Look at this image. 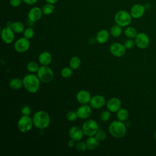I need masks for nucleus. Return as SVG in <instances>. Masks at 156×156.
<instances>
[{
    "label": "nucleus",
    "instance_id": "4c0bfd02",
    "mask_svg": "<svg viewBox=\"0 0 156 156\" xmlns=\"http://www.w3.org/2000/svg\"><path fill=\"white\" fill-rule=\"evenodd\" d=\"M23 0H10V5L13 7H17L20 6Z\"/></svg>",
    "mask_w": 156,
    "mask_h": 156
},
{
    "label": "nucleus",
    "instance_id": "412c9836",
    "mask_svg": "<svg viewBox=\"0 0 156 156\" xmlns=\"http://www.w3.org/2000/svg\"><path fill=\"white\" fill-rule=\"evenodd\" d=\"M7 26L11 27L15 34H21L23 32L25 29L24 24L20 21L10 22V24H8Z\"/></svg>",
    "mask_w": 156,
    "mask_h": 156
},
{
    "label": "nucleus",
    "instance_id": "6ab92c4d",
    "mask_svg": "<svg viewBox=\"0 0 156 156\" xmlns=\"http://www.w3.org/2000/svg\"><path fill=\"white\" fill-rule=\"evenodd\" d=\"M38 62L41 65L48 66L52 62V57L50 52L48 51H43L38 55Z\"/></svg>",
    "mask_w": 156,
    "mask_h": 156
},
{
    "label": "nucleus",
    "instance_id": "0eeeda50",
    "mask_svg": "<svg viewBox=\"0 0 156 156\" xmlns=\"http://www.w3.org/2000/svg\"><path fill=\"white\" fill-rule=\"evenodd\" d=\"M33 125L32 118L29 115H23L18 121L17 128L21 133H27L31 130Z\"/></svg>",
    "mask_w": 156,
    "mask_h": 156
},
{
    "label": "nucleus",
    "instance_id": "ea45409f",
    "mask_svg": "<svg viewBox=\"0 0 156 156\" xmlns=\"http://www.w3.org/2000/svg\"><path fill=\"white\" fill-rule=\"evenodd\" d=\"M75 141L74 140H72V139H70L69 141H68V147H74V146H75Z\"/></svg>",
    "mask_w": 156,
    "mask_h": 156
},
{
    "label": "nucleus",
    "instance_id": "f03ea898",
    "mask_svg": "<svg viewBox=\"0 0 156 156\" xmlns=\"http://www.w3.org/2000/svg\"><path fill=\"white\" fill-rule=\"evenodd\" d=\"M32 120L34 126L39 129L47 128L51 122L49 115L44 110L36 112L33 115Z\"/></svg>",
    "mask_w": 156,
    "mask_h": 156
},
{
    "label": "nucleus",
    "instance_id": "f3484780",
    "mask_svg": "<svg viewBox=\"0 0 156 156\" xmlns=\"http://www.w3.org/2000/svg\"><path fill=\"white\" fill-rule=\"evenodd\" d=\"M122 107V102L118 98H112L107 102V110L110 112H117Z\"/></svg>",
    "mask_w": 156,
    "mask_h": 156
},
{
    "label": "nucleus",
    "instance_id": "423d86ee",
    "mask_svg": "<svg viewBox=\"0 0 156 156\" xmlns=\"http://www.w3.org/2000/svg\"><path fill=\"white\" fill-rule=\"evenodd\" d=\"M82 129L87 136H94L99 130L98 122L93 119H88L82 124Z\"/></svg>",
    "mask_w": 156,
    "mask_h": 156
},
{
    "label": "nucleus",
    "instance_id": "f704fd0d",
    "mask_svg": "<svg viewBox=\"0 0 156 156\" xmlns=\"http://www.w3.org/2000/svg\"><path fill=\"white\" fill-rule=\"evenodd\" d=\"M94 136L96 138V139L100 142L104 141L106 138V133L104 130H99Z\"/></svg>",
    "mask_w": 156,
    "mask_h": 156
},
{
    "label": "nucleus",
    "instance_id": "1a4fd4ad",
    "mask_svg": "<svg viewBox=\"0 0 156 156\" xmlns=\"http://www.w3.org/2000/svg\"><path fill=\"white\" fill-rule=\"evenodd\" d=\"M1 37L2 41L5 44L12 43L15 39V32L11 27L7 26L2 29Z\"/></svg>",
    "mask_w": 156,
    "mask_h": 156
},
{
    "label": "nucleus",
    "instance_id": "ddd939ff",
    "mask_svg": "<svg viewBox=\"0 0 156 156\" xmlns=\"http://www.w3.org/2000/svg\"><path fill=\"white\" fill-rule=\"evenodd\" d=\"M68 135L70 139H72L75 141H79L83 138L84 133L82 128L74 126L69 129Z\"/></svg>",
    "mask_w": 156,
    "mask_h": 156
},
{
    "label": "nucleus",
    "instance_id": "7c9ffc66",
    "mask_svg": "<svg viewBox=\"0 0 156 156\" xmlns=\"http://www.w3.org/2000/svg\"><path fill=\"white\" fill-rule=\"evenodd\" d=\"M110 116H111V112L107 110H104L101 113L99 118L101 121L106 122L110 119Z\"/></svg>",
    "mask_w": 156,
    "mask_h": 156
},
{
    "label": "nucleus",
    "instance_id": "4468645a",
    "mask_svg": "<svg viewBox=\"0 0 156 156\" xmlns=\"http://www.w3.org/2000/svg\"><path fill=\"white\" fill-rule=\"evenodd\" d=\"M145 7L144 5L137 3L134 4L130 9V13L134 19H139L141 18L145 12Z\"/></svg>",
    "mask_w": 156,
    "mask_h": 156
},
{
    "label": "nucleus",
    "instance_id": "a19ab883",
    "mask_svg": "<svg viewBox=\"0 0 156 156\" xmlns=\"http://www.w3.org/2000/svg\"><path fill=\"white\" fill-rule=\"evenodd\" d=\"M44 1L48 3H51V4H55L58 1V0H44Z\"/></svg>",
    "mask_w": 156,
    "mask_h": 156
},
{
    "label": "nucleus",
    "instance_id": "473e14b6",
    "mask_svg": "<svg viewBox=\"0 0 156 156\" xmlns=\"http://www.w3.org/2000/svg\"><path fill=\"white\" fill-rule=\"evenodd\" d=\"M76 149L80 152H83L88 149L85 141L84 142L82 141H77V144H76Z\"/></svg>",
    "mask_w": 156,
    "mask_h": 156
},
{
    "label": "nucleus",
    "instance_id": "c85d7f7f",
    "mask_svg": "<svg viewBox=\"0 0 156 156\" xmlns=\"http://www.w3.org/2000/svg\"><path fill=\"white\" fill-rule=\"evenodd\" d=\"M39 68L40 66L38 64L34 61H30L28 62L26 65V69L30 73H37Z\"/></svg>",
    "mask_w": 156,
    "mask_h": 156
},
{
    "label": "nucleus",
    "instance_id": "393cba45",
    "mask_svg": "<svg viewBox=\"0 0 156 156\" xmlns=\"http://www.w3.org/2000/svg\"><path fill=\"white\" fill-rule=\"evenodd\" d=\"M129 112L127 109L121 108L117 112H116V116L118 120L121 121H125L129 118Z\"/></svg>",
    "mask_w": 156,
    "mask_h": 156
},
{
    "label": "nucleus",
    "instance_id": "dca6fc26",
    "mask_svg": "<svg viewBox=\"0 0 156 156\" xmlns=\"http://www.w3.org/2000/svg\"><path fill=\"white\" fill-rule=\"evenodd\" d=\"M89 103L91 108L100 109L104 106L105 104V99L103 96L97 94L91 97Z\"/></svg>",
    "mask_w": 156,
    "mask_h": 156
},
{
    "label": "nucleus",
    "instance_id": "58836bf2",
    "mask_svg": "<svg viewBox=\"0 0 156 156\" xmlns=\"http://www.w3.org/2000/svg\"><path fill=\"white\" fill-rule=\"evenodd\" d=\"M23 1L27 5H34L38 1V0H23Z\"/></svg>",
    "mask_w": 156,
    "mask_h": 156
},
{
    "label": "nucleus",
    "instance_id": "2f4dec72",
    "mask_svg": "<svg viewBox=\"0 0 156 156\" xmlns=\"http://www.w3.org/2000/svg\"><path fill=\"white\" fill-rule=\"evenodd\" d=\"M34 34H35L34 30L31 27H27V28L25 29L23 32L24 37L29 40H30L34 37Z\"/></svg>",
    "mask_w": 156,
    "mask_h": 156
},
{
    "label": "nucleus",
    "instance_id": "7ed1b4c3",
    "mask_svg": "<svg viewBox=\"0 0 156 156\" xmlns=\"http://www.w3.org/2000/svg\"><path fill=\"white\" fill-rule=\"evenodd\" d=\"M108 131L110 135L116 138L123 137L127 132L126 125L122 121L115 120L112 121L108 127Z\"/></svg>",
    "mask_w": 156,
    "mask_h": 156
},
{
    "label": "nucleus",
    "instance_id": "aec40b11",
    "mask_svg": "<svg viewBox=\"0 0 156 156\" xmlns=\"http://www.w3.org/2000/svg\"><path fill=\"white\" fill-rule=\"evenodd\" d=\"M110 32L106 29H101L100 30L96 35V41L100 44L105 43L110 37Z\"/></svg>",
    "mask_w": 156,
    "mask_h": 156
},
{
    "label": "nucleus",
    "instance_id": "c756f323",
    "mask_svg": "<svg viewBox=\"0 0 156 156\" xmlns=\"http://www.w3.org/2000/svg\"><path fill=\"white\" fill-rule=\"evenodd\" d=\"M73 70L70 67H65L61 71V76L63 78H69L73 75Z\"/></svg>",
    "mask_w": 156,
    "mask_h": 156
},
{
    "label": "nucleus",
    "instance_id": "a211bd4d",
    "mask_svg": "<svg viewBox=\"0 0 156 156\" xmlns=\"http://www.w3.org/2000/svg\"><path fill=\"white\" fill-rule=\"evenodd\" d=\"M76 99L80 104H87L91 98V94L87 90H81L76 94Z\"/></svg>",
    "mask_w": 156,
    "mask_h": 156
},
{
    "label": "nucleus",
    "instance_id": "f8f14e48",
    "mask_svg": "<svg viewBox=\"0 0 156 156\" xmlns=\"http://www.w3.org/2000/svg\"><path fill=\"white\" fill-rule=\"evenodd\" d=\"M90 105L87 104H82L76 110L78 118L80 119H88L92 113V109Z\"/></svg>",
    "mask_w": 156,
    "mask_h": 156
},
{
    "label": "nucleus",
    "instance_id": "6e6552de",
    "mask_svg": "<svg viewBox=\"0 0 156 156\" xmlns=\"http://www.w3.org/2000/svg\"><path fill=\"white\" fill-rule=\"evenodd\" d=\"M135 43L138 48L143 49L149 46L150 39L148 35L145 33L140 32L138 33L135 37Z\"/></svg>",
    "mask_w": 156,
    "mask_h": 156
},
{
    "label": "nucleus",
    "instance_id": "4be33fe9",
    "mask_svg": "<svg viewBox=\"0 0 156 156\" xmlns=\"http://www.w3.org/2000/svg\"><path fill=\"white\" fill-rule=\"evenodd\" d=\"M9 85L10 88L12 90H19L23 86V79L21 80L18 77H13L10 80Z\"/></svg>",
    "mask_w": 156,
    "mask_h": 156
},
{
    "label": "nucleus",
    "instance_id": "cd10ccee",
    "mask_svg": "<svg viewBox=\"0 0 156 156\" xmlns=\"http://www.w3.org/2000/svg\"><path fill=\"white\" fill-rule=\"evenodd\" d=\"M125 35L129 38H135L136 37L137 32L136 29L132 26H127V27L124 30Z\"/></svg>",
    "mask_w": 156,
    "mask_h": 156
},
{
    "label": "nucleus",
    "instance_id": "72a5a7b5",
    "mask_svg": "<svg viewBox=\"0 0 156 156\" xmlns=\"http://www.w3.org/2000/svg\"><path fill=\"white\" fill-rule=\"evenodd\" d=\"M77 118H78V116H77V112L76 111H73V110L69 111L66 115V119L71 122L76 121Z\"/></svg>",
    "mask_w": 156,
    "mask_h": 156
},
{
    "label": "nucleus",
    "instance_id": "5701e85b",
    "mask_svg": "<svg viewBox=\"0 0 156 156\" xmlns=\"http://www.w3.org/2000/svg\"><path fill=\"white\" fill-rule=\"evenodd\" d=\"M99 141L94 136H88L85 141L87 148L90 150H92L96 148L99 145Z\"/></svg>",
    "mask_w": 156,
    "mask_h": 156
},
{
    "label": "nucleus",
    "instance_id": "2eb2a0df",
    "mask_svg": "<svg viewBox=\"0 0 156 156\" xmlns=\"http://www.w3.org/2000/svg\"><path fill=\"white\" fill-rule=\"evenodd\" d=\"M43 14V13L41 8L38 7H34L31 8L28 12V20L32 23L37 22L41 18Z\"/></svg>",
    "mask_w": 156,
    "mask_h": 156
},
{
    "label": "nucleus",
    "instance_id": "b1692460",
    "mask_svg": "<svg viewBox=\"0 0 156 156\" xmlns=\"http://www.w3.org/2000/svg\"><path fill=\"white\" fill-rule=\"evenodd\" d=\"M81 65V60L77 56L72 57L69 62V67L73 70H76L80 68Z\"/></svg>",
    "mask_w": 156,
    "mask_h": 156
},
{
    "label": "nucleus",
    "instance_id": "c9c22d12",
    "mask_svg": "<svg viewBox=\"0 0 156 156\" xmlns=\"http://www.w3.org/2000/svg\"><path fill=\"white\" fill-rule=\"evenodd\" d=\"M135 41L133 40L132 38H129L127 40H126L124 43V45L125 46V48H126V49H130L132 48H133V46H135Z\"/></svg>",
    "mask_w": 156,
    "mask_h": 156
},
{
    "label": "nucleus",
    "instance_id": "e433bc0d",
    "mask_svg": "<svg viewBox=\"0 0 156 156\" xmlns=\"http://www.w3.org/2000/svg\"><path fill=\"white\" fill-rule=\"evenodd\" d=\"M21 112L23 115H29L31 113V108L29 105H24L22 107Z\"/></svg>",
    "mask_w": 156,
    "mask_h": 156
},
{
    "label": "nucleus",
    "instance_id": "9d476101",
    "mask_svg": "<svg viewBox=\"0 0 156 156\" xmlns=\"http://www.w3.org/2000/svg\"><path fill=\"white\" fill-rule=\"evenodd\" d=\"M29 40L25 38L24 37L18 38L14 44V49L18 52H26L30 48Z\"/></svg>",
    "mask_w": 156,
    "mask_h": 156
},
{
    "label": "nucleus",
    "instance_id": "9b49d317",
    "mask_svg": "<svg viewBox=\"0 0 156 156\" xmlns=\"http://www.w3.org/2000/svg\"><path fill=\"white\" fill-rule=\"evenodd\" d=\"M110 52L114 56L117 57H122L126 51L124 45L119 42H114L112 43L109 47Z\"/></svg>",
    "mask_w": 156,
    "mask_h": 156
},
{
    "label": "nucleus",
    "instance_id": "20e7f679",
    "mask_svg": "<svg viewBox=\"0 0 156 156\" xmlns=\"http://www.w3.org/2000/svg\"><path fill=\"white\" fill-rule=\"evenodd\" d=\"M132 18L130 12L124 10L118 11L114 16L115 23L122 27L128 26L132 21Z\"/></svg>",
    "mask_w": 156,
    "mask_h": 156
},
{
    "label": "nucleus",
    "instance_id": "39448f33",
    "mask_svg": "<svg viewBox=\"0 0 156 156\" xmlns=\"http://www.w3.org/2000/svg\"><path fill=\"white\" fill-rule=\"evenodd\" d=\"M37 75L40 80L43 83H49L54 79V72L48 66L41 65L40 66Z\"/></svg>",
    "mask_w": 156,
    "mask_h": 156
},
{
    "label": "nucleus",
    "instance_id": "bb28decb",
    "mask_svg": "<svg viewBox=\"0 0 156 156\" xmlns=\"http://www.w3.org/2000/svg\"><path fill=\"white\" fill-rule=\"evenodd\" d=\"M54 5L53 4L51 3H46L44 5H43L41 10L43 12V13L45 15H49L52 14L54 10Z\"/></svg>",
    "mask_w": 156,
    "mask_h": 156
},
{
    "label": "nucleus",
    "instance_id": "79ce46f5",
    "mask_svg": "<svg viewBox=\"0 0 156 156\" xmlns=\"http://www.w3.org/2000/svg\"><path fill=\"white\" fill-rule=\"evenodd\" d=\"M154 138H155V140H156V131H155V133H154Z\"/></svg>",
    "mask_w": 156,
    "mask_h": 156
},
{
    "label": "nucleus",
    "instance_id": "a878e982",
    "mask_svg": "<svg viewBox=\"0 0 156 156\" xmlns=\"http://www.w3.org/2000/svg\"><path fill=\"white\" fill-rule=\"evenodd\" d=\"M122 33V27L116 24L112 26L110 28V34L113 37H119V36L121 35Z\"/></svg>",
    "mask_w": 156,
    "mask_h": 156
},
{
    "label": "nucleus",
    "instance_id": "f257e3e1",
    "mask_svg": "<svg viewBox=\"0 0 156 156\" xmlns=\"http://www.w3.org/2000/svg\"><path fill=\"white\" fill-rule=\"evenodd\" d=\"M40 80L37 75L29 74L23 79V87L30 93H35L38 91L40 87Z\"/></svg>",
    "mask_w": 156,
    "mask_h": 156
}]
</instances>
